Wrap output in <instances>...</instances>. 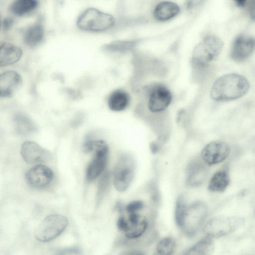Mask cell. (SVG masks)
<instances>
[{
	"mask_svg": "<svg viewBox=\"0 0 255 255\" xmlns=\"http://www.w3.org/2000/svg\"><path fill=\"white\" fill-rule=\"evenodd\" d=\"M249 83L243 76L227 74L219 78L213 84L211 97L217 101H228L244 96L248 91Z\"/></svg>",
	"mask_w": 255,
	"mask_h": 255,
	"instance_id": "1",
	"label": "cell"
},
{
	"mask_svg": "<svg viewBox=\"0 0 255 255\" xmlns=\"http://www.w3.org/2000/svg\"><path fill=\"white\" fill-rule=\"evenodd\" d=\"M76 25L81 31L89 33H103L116 28L117 18L112 14L98 8L89 7L78 16Z\"/></svg>",
	"mask_w": 255,
	"mask_h": 255,
	"instance_id": "2",
	"label": "cell"
},
{
	"mask_svg": "<svg viewBox=\"0 0 255 255\" xmlns=\"http://www.w3.org/2000/svg\"><path fill=\"white\" fill-rule=\"evenodd\" d=\"M88 152L94 151V155L86 170V178L93 180L100 175L105 169L108 159L109 147L106 142L102 140H87L84 144Z\"/></svg>",
	"mask_w": 255,
	"mask_h": 255,
	"instance_id": "3",
	"label": "cell"
},
{
	"mask_svg": "<svg viewBox=\"0 0 255 255\" xmlns=\"http://www.w3.org/2000/svg\"><path fill=\"white\" fill-rule=\"evenodd\" d=\"M222 41L214 35L204 37L195 47L192 54V62L195 66L204 67L214 60L221 53Z\"/></svg>",
	"mask_w": 255,
	"mask_h": 255,
	"instance_id": "4",
	"label": "cell"
},
{
	"mask_svg": "<svg viewBox=\"0 0 255 255\" xmlns=\"http://www.w3.org/2000/svg\"><path fill=\"white\" fill-rule=\"evenodd\" d=\"M68 223L64 216L53 214L47 216L35 230V238L41 242H47L58 237L66 229Z\"/></svg>",
	"mask_w": 255,
	"mask_h": 255,
	"instance_id": "5",
	"label": "cell"
},
{
	"mask_svg": "<svg viewBox=\"0 0 255 255\" xmlns=\"http://www.w3.org/2000/svg\"><path fill=\"white\" fill-rule=\"evenodd\" d=\"M243 223V219L239 217L217 216L208 221L204 226V232L211 237H219L234 232Z\"/></svg>",
	"mask_w": 255,
	"mask_h": 255,
	"instance_id": "6",
	"label": "cell"
},
{
	"mask_svg": "<svg viewBox=\"0 0 255 255\" xmlns=\"http://www.w3.org/2000/svg\"><path fill=\"white\" fill-rule=\"evenodd\" d=\"M207 214L205 203L197 201L188 206L181 228L189 237L195 235L202 227Z\"/></svg>",
	"mask_w": 255,
	"mask_h": 255,
	"instance_id": "7",
	"label": "cell"
},
{
	"mask_svg": "<svg viewBox=\"0 0 255 255\" xmlns=\"http://www.w3.org/2000/svg\"><path fill=\"white\" fill-rule=\"evenodd\" d=\"M135 164L132 158L124 155L118 159L113 170L114 184L119 192L126 191L131 182L134 173Z\"/></svg>",
	"mask_w": 255,
	"mask_h": 255,
	"instance_id": "8",
	"label": "cell"
},
{
	"mask_svg": "<svg viewBox=\"0 0 255 255\" xmlns=\"http://www.w3.org/2000/svg\"><path fill=\"white\" fill-rule=\"evenodd\" d=\"M230 151V146L226 142L214 141L204 147L201 157L209 165L216 164L224 161L228 156Z\"/></svg>",
	"mask_w": 255,
	"mask_h": 255,
	"instance_id": "9",
	"label": "cell"
},
{
	"mask_svg": "<svg viewBox=\"0 0 255 255\" xmlns=\"http://www.w3.org/2000/svg\"><path fill=\"white\" fill-rule=\"evenodd\" d=\"M25 178L27 183L31 187L41 189L51 183L53 178V173L48 167L37 164L27 172Z\"/></svg>",
	"mask_w": 255,
	"mask_h": 255,
	"instance_id": "10",
	"label": "cell"
},
{
	"mask_svg": "<svg viewBox=\"0 0 255 255\" xmlns=\"http://www.w3.org/2000/svg\"><path fill=\"white\" fill-rule=\"evenodd\" d=\"M20 153L24 160L29 164L46 162L51 156L49 151L32 141H26L22 143Z\"/></svg>",
	"mask_w": 255,
	"mask_h": 255,
	"instance_id": "11",
	"label": "cell"
},
{
	"mask_svg": "<svg viewBox=\"0 0 255 255\" xmlns=\"http://www.w3.org/2000/svg\"><path fill=\"white\" fill-rule=\"evenodd\" d=\"M171 99V94L166 87L156 85L150 91L148 108L153 113L161 112L169 106Z\"/></svg>",
	"mask_w": 255,
	"mask_h": 255,
	"instance_id": "12",
	"label": "cell"
},
{
	"mask_svg": "<svg viewBox=\"0 0 255 255\" xmlns=\"http://www.w3.org/2000/svg\"><path fill=\"white\" fill-rule=\"evenodd\" d=\"M254 48L255 40L253 37L246 34L240 35L233 43L231 58L236 62H243L250 56Z\"/></svg>",
	"mask_w": 255,
	"mask_h": 255,
	"instance_id": "13",
	"label": "cell"
},
{
	"mask_svg": "<svg viewBox=\"0 0 255 255\" xmlns=\"http://www.w3.org/2000/svg\"><path fill=\"white\" fill-rule=\"evenodd\" d=\"M21 83L20 75L15 71H7L0 74V98L12 97Z\"/></svg>",
	"mask_w": 255,
	"mask_h": 255,
	"instance_id": "14",
	"label": "cell"
},
{
	"mask_svg": "<svg viewBox=\"0 0 255 255\" xmlns=\"http://www.w3.org/2000/svg\"><path fill=\"white\" fill-rule=\"evenodd\" d=\"M147 227L146 219L143 216L135 213H130L127 226L124 231L126 237L129 239H136L141 236Z\"/></svg>",
	"mask_w": 255,
	"mask_h": 255,
	"instance_id": "15",
	"label": "cell"
},
{
	"mask_svg": "<svg viewBox=\"0 0 255 255\" xmlns=\"http://www.w3.org/2000/svg\"><path fill=\"white\" fill-rule=\"evenodd\" d=\"M22 51L18 47L9 42H0V67L16 63L22 56Z\"/></svg>",
	"mask_w": 255,
	"mask_h": 255,
	"instance_id": "16",
	"label": "cell"
},
{
	"mask_svg": "<svg viewBox=\"0 0 255 255\" xmlns=\"http://www.w3.org/2000/svg\"><path fill=\"white\" fill-rule=\"evenodd\" d=\"M13 120L15 130L20 135H28L36 130V127L35 123L25 114L20 112L16 113Z\"/></svg>",
	"mask_w": 255,
	"mask_h": 255,
	"instance_id": "17",
	"label": "cell"
},
{
	"mask_svg": "<svg viewBox=\"0 0 255 255\" xmlns=\"http://www.w3.org/2000/svg\"><path fill=\"white\" fill-rule=\"evenodd\" d=\"M44 30L40 23H35L28 26L23 35L24 43L28 47L34 48L39 45L43 40Z\"/></svg>",
	"mask_w": 255,
	"mask_h": 255,
	"instance_id": "18",
	"label": "cell"
},
{
	"mask_svg": "<svg viewBox=\"0 0 255 255\" xmlns=\"http://www.w3.org/2000/svg\"><path fill=\"white\" fill-rule=\"evenodd\" d=\"M180 11L179 7L171 1H162L155 7L153 16L158 21H165L175 16Z\"/></svg>",
	"mask_w": 255,
	"mask_h": 255,
	"instance_id": "19",
	"label": "cell"
},
{
	"mask_svg": "<svg viewBox=\"0 0 255 255\" xmlns=\"http://www.w3.org/2000/svg\"><path fill=\"white\" fill-rule=\"evenodd\" d=\"M129 101L130 97L127 92L123 90H116L110 95L108 105L110 110L120 112L127 108Z\"/></svg>",
	"mask_w": 255,
	"mask_h": 255,
	"instance_id": "20",
	"label": "cell"
},
{
	"mask_svg": "<svg viewBox=\"0 0 255 255\" xmlns=\"http://www.w3.org/2000/svg\"><path fill=\"white\" fill-rule=\"evenodd\" d=\"M38 5L37 0H15L10 5L9 10L15 15L22 16L35 9Z\"/></svg>",
	"mask_w": 255,
	"mask_h": 255,
	"instance_id": "21",
	"label": "cell"
},
{
	"mask_svg": "<svg viewBox=\"0 0 255 255\" xmlns=\"http://www.w3.org/2000/svg\"><path fill=\"white\" fill-rule=\"evenodd\" d=\"M214 243L211 237L202 239L188 249L185 255H211L214 250Z\"/></svg>",
	"mask_w": 255,
	"mask_h": 255,
	"instance_id": "22",
	"label": "cell"
},
{
	"mask_svg": "<svg viewBox=\"0 0 255 255\" xmlns=\"http://www.w3.org/2000/svg\"><path fill=\"white\" fill-rule=\"evenodd\" d=\"M230 177L225 171H219L211 178L208 188L211 191L223 192L230 183Z\"/></svg>",
	"mask_w": 255,
	"mask_h": 255,
	"instance_id": "23",
	"label": "cell"
},
{
	"mask_svg": "<svg viewBox=\"0 0 255 255\" xmlns=\"http://www.w3.org/2000/svg\"><path fill=\"white\" fill-rule=\"evenodd\" d=\"M136 44V41L132 40H120L107 44L105 49L112 52H125L131 50Z\"/></svg>",
	"mask_w": 255,
	"mask_h": 255,
	"instance_id": "24",
	"label": "cell"
},
{
	"mask_svg": "<svg viewBox=\"0 0 255 255\" xmlns=\"http://www.w3.org/2000/svg\"><path fill=\"white\" fill-rule=\"evenodd\" d=\"M206 176L204 167L196 164L191 169L187 178V183L190 186H197L201 184Z\"/></svg>",
	"mask_w": 255,
	"mask_h": 255,
	"instance_id": "25",
	"label": "cell"
},
{
	"mask_svg": "<svg viewBox=\"0 0 255 255\" xmlns=\"http://www.w3.org/2000/svg\"><path fill=\"white\" fill-rule=\"evenodd\" d=\"M188 205L186 196L184 194L179 196L175 206V220L178 226L181 227Z\"/></svg>",
	"mask_w": 255,
	"mask_h": 255,
	"instance_id": "26",
	"label": "cell"
},
{
	"mask_svg": "<svg viewBox=\"0 0 255 255\" xmlns=\"http://www.w3.org/2000/svg\"><path fill=\"white\" fill-rule=\"evenodd\" d=\"M175 246L174 239L168 237L162 239L158 243L156 251L160 255H171L174 252Z\"/></svg>",
	"mask_w": 255,
	"mask_h": 255,
	"instance_id": "27",
	"label": "cell"
},
{
	"mask_svg": "<svg viewBox=\"0 0 255 255\" xmlns=\"http://www.w3.org/2000/svg\"><path fill=\"white\" fill-rule=\"evenodd\" d=\"M110 182V176L108 172L105 173L101 177L98 186L97 193V204L101 203V200L107 191Z\"/></svg>",
	"mask_w": 255,
	"mask_h": 255,
	"instance_id": "28",
	"label": "cell"
},
{
	"mask_svg": "<svg viewBox=\"0 0 255 255\" xmlns=\"http://www.w3.org/2000/svg\"><path fill=\"white\" fill-rule=\"evenodd\" d=\"M143 207V203L142 201L139 200L133 201L126 206V210L129 213H135L142 208Z\"/></svg>",
	"mask_w": 255,
	"mask_h": 255,
	"instance_id": "29",
	"label": "cell"
},
{
	"mask_svg": "<svg viewBox=\"0 0 255 255\" xmlns=\"http://www.w3.org/2000/svg\"><path fill=\"white\" fill-rule=\"evenodd\" d=\"M206 0H186L185 5L187 9H193L205 2Z\"/></svg>",
	"mask_w": 255,
	"mask_h": 255,
	"instance_id": "30",
	"label": "cell"
},
{
	"mask_svg": "<svg viewBox=\"0 0 255 255\" xmlns=\"http://www.w3.org/2000/svg\"><path fill=\"white\" fill-rule=\"evenodd\" d=\"M1 24L3 30L6 31L11 28L13 24V20L11 17H6L3 19Z\"/></svg>",
	"mask_w": 255,
	"mask_h": 255,
	"instance_id": "31",
	"label": "cell"
},
{
	"mask_svg": "<svg viewBox=\"0 0 255 255\" xmlns=\"http://www.w3.org/2000/svg\"><path fill=\"white\" fill-rule=\"evenodd\" d=\"M127 226V220L124 217H120L118 219L117 227L119 230L124 232Z\"/></svg>",
	"mask_w": 255,
	"mask_h": 255,
	"instance_id": "32",
	"label": "cell"
},
{
	"mask_svg": "<svg viewBox=\"0 0 255 255\" xmlns=\"http://www.w3.org/2000/svg\"><path fill=\"white\" fill-rule=\"evenodd\" d=\"M250 12L251 16L253 17V18H254L255 15V0H251L250 4Z\"/></svg>",
	"mask_w": 255,
	"mask_h": 255,
	"instance_id": "33",
	"label": "cell"
},
{
	"mask_svg": "<svg viewBox=\"0 0 255 255\" xmlns=\"http://www.w3.org/2000/svg\"><path fill=\"white\" fill-rule=\"evenodd\" d=\"M236 4L239 6H244L246 3V0H234Z\"/></svg>",
	"mask_w": 255,
	"mask_h": 255,
	"instance_id": "34",
	"label": "cell"
},
{
	"mask_svg": "<svg viewBox=\"0 0 255 255\" xmlns=\"http://www.w3.org/2000/svg\"><path fill=\"white\" fill-rule=\"evenodd\" d=\"M151 148L153 153H155L157 150V147L155 144H152L151 145Z\"/></svg>",
	"mask_w": 255,
	"mask_h": 255,
	"instance_id": "35",
	"label": "cell"
},
{
	"mask_svg": "<svg viewBox=\"0 0 255 255\" xmlns=\"http://www.w3.org/2000/svg\"><path fill=\"white\" fill-rule=\"evenodd\" d=\"M1 13L0 11V26H1Z\"/></svg>",
	"mask_w": 255,
	"mask_h": 255,
	"instance_id": "36",
	"label": "cell"
}]
</instances>
